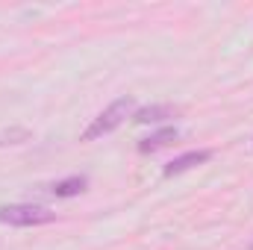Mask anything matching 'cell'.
Returning <instances> with one entry per match:
<instances>
[{"label": "cell", "mask_w": 253, "mask_h": 250, "mask_svg": "<svg viewBox=\"0 0 253 250\" xmlns=\"http://www.w3.org/2000/svg\"><path fill=\"white\" fill-rule=\"evenodd\" d=\"M132 112H135V100H132V97H118L115 103H109V106L88 124V129L83 132V141H97V138L109 135L112 129H118V126L124 124L126 118H132Z\"/></svg>", "instance_id": "6da1fadb"}, {"label": "cell", "mask_w": 253, "mask_h": 250, "mask_svg": "<svg viewBox=\"0 0 253 250\" xmlns=\"http://www.w3.org/2000/svg\"><path fill=\"white\" fill-rule=\"evenodd\" d=\"M53 221H56V212H50L44 206H33V203L0 206V224H6V227H44Z\"/></svg>", "instance_id": "7a4b0ae2"}, {"label": "cell", "mask_w": 253, "mask_h": 250, "mask_svg": "<svg viewBox=\"0 0 253 250\" xmlns=\"http://www.w3.org/2000/svg\"><path fill=\"white\" fill-rule=\"evenodd\" d=\"M183 109L174 106V103H153V106H141L132 112V121L135 124H162V121H171V118H180Z\"/></svg>", "instance_id": "3957f363"}, {"label": "cell", "mask_w": 253, "mask_h": 250, "mask_svg": "<svg viewBox=\"0 0 253 250\" xmlns=\"http://www.w3.org/2000/svg\"><path fill=\"white\" fill-rule=\"evenodd\" d=\"M209 159H212V150H189V153H183V156H174V159L165 165V177L186 174V171L203 165V162H209Z\"/></svg>", "instance_id": "277c9868"}, {"label": "cell", "mask_w": 253, "mask_h": 250, "mask_svg": "<svg viewBox=\"0 0 253 250\" xmlns=\"http://www.w3.org/2000/svg\"><path fill=\"white\" fill-rule=\"evenodd\" d=\"M177 138H180V129H177V126H162V129H156L153 135H147V138L138 141V153H156V150L168 147V144L177 141Z\"/></svg>", "instance_id": "5b68a950"}, {"label": "cell", "mask_w": 253, "mask_h": 250, "mask_svg": "<svg viewBox=\"0 0 253 250\" xmlns=\"http://www.w3.org/2000/svg\"><path fill=\"white\" fill-rule=\"evenodd\" d=\"M85 186H88V180L83 177V174H74V177H65V180H59V183H53V194L56 197H77L80 191H85Z\"/></svg>", "instance_id": "8992f818"}]
</instances>
